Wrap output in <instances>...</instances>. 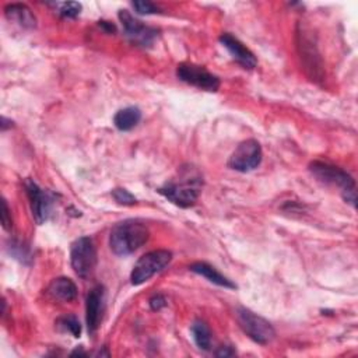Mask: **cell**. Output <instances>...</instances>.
Returning <instances> with one entry per match:
<instances>
[{
    "label": "cell",
    "mask_w": 358,
    "mask_h": 358,
    "mask_svg": "<svg viewBox=\"0 0 358 358\" xmlns=\"http://www.w3.org/2000/svg\"><path fill=\"white\" fill-rule=\"evenodd\" d=\"M172 253L165 249H158V250H151L145 255H143L137 263L134 264L131 274H130V281L133 285H140L150 280L154 274L162 271L171 262Z\"/></svg>",
    "instance_id": "277c9868"
},
{
    "label": "cell",
    "mask_w": 358,
    "mask_h": 358,
    "mask_svg": "<svg viewBox=\"0 0 358 358\" xmlns=\"http://www.w3.org/2000/svg\"><path fill=\"white\" fill-rule=\"evenodd\" d=\"M1 207H3V210H1V222H3V227H4V229H10L11 225H13V220H11L10 208H8L6 200H3Z\"/></svg>",
    "instance_id": "7402d4cb"
},
{
    "label": "cell",
    "mask_w": 358,
    "mask_h": 358,
    "mask_svg": "<svg viewBox=\"0 0 358 358\" xmlns=\"http://www.w3.org/2000/svg\"><path fill=\"white\" fill-rule=\"evenodd\" d=\"M189 268H190V271H193L199 275H203L204 278H207L210 282H213L215 285H220V287H224V288H236V285L231 280H228L225 275H222L220 271H217L208 263L196 262Z\"/></svg>",
    "instance_id": "9a60e30c"
},
{
    "label": "cell",
    "mask_w": 358,
    "mask_h": 358,
    "mask_svg": "<svg viewBox=\"0 0 358 358\" xmlns=\"http://www.w3.org/2000/svg\"><path fill=\"white\" fill-rule=\"evenodd\" d=\"M310 172L319 180L327 185L338 186L341 189L343 199L355 207V182L345 171L324 162H313L310 164Z\"/></svg>",
    "instance_id": "3957f363"
},
{
    "label": "cell",
    "mask_w": 358,
    "mask_h": 358,
    "mask_svg": "<svg viewBox=\"0 0 358 358\" xmlns=\"http://www.w3.org/2000/svg\"><path fill=\"white\" fill-rule=\"evenodd\" d=\"M25 190H27V194L29 199L34 220L36 221V224H43L52 213L53 196L49 192L41 189L31 179L25 180Z\"/></svg>",
    "instance_id": "30bf717a"
},
{
    "label": "cell",
    "mask_w": 358,
    "mask_h": 358,
    "mask_svg": "<svg viewBox=\"0 0 358 358\" xmlns=\"http://www.w3.org/2000/svg\"><path fill=\"white\" fill-rule=\"evenodd\" d=\"M220 42L222 43V46L231 53V56L245 69H255L257 64V60L255 57V55L235 36H232L231 34L225 32L220 36Z\"/></svg>",
    "instance_id": "8fae6325"
},
{
    "label": "cell",
    "mask_w": 358,
    "mask_h": 358,
    "mask_svg": "<svg viewBox=\"0 0 358 358\" xmlns=\"http://www.w3.org/2000/svg\"><path fill=\"white\" fill-rule=\"evenodd\" d=\"M70 262L76 274L81 278H87L96 264V250L92 239L88 236L76 239L70 249Z\"/></svg>",
    "instance_id": "8992f818"
},
{
    "label": "cell",
    "mask_w": 358,
    "mask_h": 358,
    "mask_svg": "<svg viewBox=\"0 0 358 358\" xmlns=\"http://www.w3.org/2000/svg\"><path fill=\"white\" fill-rule=\"evenodd\" d=\"M235 316H236V320H238L241 329L253 341H256L259 344H268L274 338L275 331H274L273 326L264 317H262L242 306L236 309Z\"/></svg>",
    "instance_id": "5b68a950"
},
{
    "label": "cell",
    "mask_w": 358,
    "mask_h": 358,
    "mask_svg": "<svg viewBox=\"0 0 358 358\" xmlns=\"http://www.w3.org/2000/svg\"><path fill=\"white\" fill-rule=\"evenodd\" d=\"M57 324L64 330L71 333L74 337H78L81 333V326L80 322L74 316H63L57 320Z\"/></svg>",
    "instance_id": "ac0fdd59"
},
{
    "label": "cell",
    "mask_w": 358,
    "mask_h": 358,
    "mask_svg": "<svg viewBox=\"0 0 358 358\" xmlns=\"http://www.w3.org/2000/svg\"><path fill=\"white\" fill-rule=\"evenodd\" d=\"M4 14L10 21L17 22L24 28H34L36 25L35 15L29 10V7H27L25 4H21V3L8 4L4 8Z\"/></svg>",
    "instance_id": "5bb4252c"
},
{
    "label": "cell",
    "mask_w": 358,
    "mask_h": 358,
    "mask_svg": "<svg viewBox=\"0 0 358 358\" xmlns=\"http://www.w3.org/2000/svg\"><path fill=\"white\" fill-rule=\"evenodd\" d=\"M119 20L122 22L126 36L138 46H150L155 41L158 31L155 28L144 25L141 21L134 18L127 10L119 11Z\"/></svg>",
    "instance_id": "9c48e42d"
},
{
    "label": "cell",
    "mask_w": 358,
    "mask_h": 358,
    "mask_svg": "<svg viewBox=\"0 0 358 358\" xmlns=\"http://www.w3.org/2000/svg\"><path fill=\"white\" fill-rule=\"evenodd\" d=\"M190 331H192L196 345L204 351H208L210 345H211V333H210L208 326L203 320L197 319L192 323Z\"/></svg>",
    "instance_id": "e0dca14e"
},
{
    "label": "cell",
    "mask_w": 358,
    "mask_h": 358,
    "mask_svg": "<svg viewBox=\"0 0 358 358\" xmlns=\"http://www.w3.org/2000/svg\"><path fill=\"white\" fill-rule=\"evenodd\" d=\"M148 235L144 224L127 220L113 227L109 236V246L115 255L126 256L140 249L147 242Z\"/></svg>",
    "instance_id": "7a4b0ae2"
},
{
    "label": "cell",
    "mask_w": 358,
    "mask_h": 358,
    "mask_svg": "<svg viewBox=\"0 0 358 358\" xmlns=\"http://www.w3.org/2000/svg\"><path fill=\"white\" fill-rule=\"evenodd\" d=\"M103 298H105V291L102 285H95L90 294L87 295V327L88 333L94 334L99 326L101 320V313L103 308Z\"/></svg>",
    "instance_id": "7c38bea8"
},
{
    "label": "cell",
    "mask_w": 358,
    "mask_h": 358,
    "mask_svg": "<svg viewBox=\"0 0 358 358\" xmlns=\"http://www.w3.org/2000/svg\"><path fill=\"white\" fill-rule=\"evenodd\" d=\"M262 161V147L259 141L249 138L242 141L228 159V166L238 172H249L259 166Z\"/></svg>",
    "instance_id": "52a82bcc"
},
{
    "label": "cell",
    "mask_w": 358,
    "mask_h": 358,
    "mask_svg": "<svg viewBox=\"0 0 358 358\" xmlns=\"http://www.w3.org/2000/svg\"><path fill=\"white\" fill-rule=\"evenodd\" d=\"M176 76L180 81L206 91H217L220 88V78L201 66L182 63L176 69Z\"/></svg>",
    "instance_id": "ba28073f"
},
{
    "label": "cell",
    "mask_w": 358,
    "mask_h": 358,
    "mask_svg": "<svg viewBox=\"0 0 358 358\" xmlns=\"http://www.w3.org/2000/svg\"><path fill=\"white\" fill-rule=\"evenodd\" d=\"M133 8L136 10V13L138 14H155V13H159V8L151 3V1H133L131 3Z\"/></svg>",
    "instance_id": "44dd1931"
},
{
    "label": "cell",
    "mask_w": 358,
    "mask_h": 358,
    "mask_svg": "<svg viewBox=\"0 0 358 358\" xmlns=\"http://www.w3.org/2000/svg\"><path fill=\"white\" fill-rule=\"evenodd\" d=\"M166 305V299L161 294H155L150 298V306L152 310H159Z\"/></svg>",
    "instance_id": "603a6c76"
},
{
    "label": "cell",
    "mask_w": 358,
    "mask_h": 358,
    "mask_svg": "<svg viewBox=\"0 0 358 358\" xmlns=\"http://www.w3.org/2000/svg\"><path fill=\"white\" fill-rule=\"evenodd\" d=\"M235 351L231 347H220V350L215 352L217 357H232Z\"/></svg>",
    "instance_id": "cb8c5ba5"
},
{
    "label": "cell",
    "mask_w": 358,
    "mask_h": 358,
    "mask_svg": "<svg viewBox=\"0 0 358 358\" xmlns=\"http://www.w3.org/2000/svg\"><path fill=\"white\" fill-rule=\"evenodd\" d=\"M59 7V14L62 17H66V18H74L80 14L81 11V4L80 3H76V1H67V3H60L57 4Z\"/></svg>",
    "instance_id": "d6986e66"
},
{
    "label": "cell",
    "mask_w": 358,
    "mask_h": 358,
    "mask_svg": "<svg viewBox=\"0 0 358 358\" xmlns=\"http://www.w3.org/2000/svg\"><path fill=\"white\" fill-rule=\"evenodd\" d=\"M203 187V178L197 169L183 166L179 176L159 187V193L179 207H190L196 203Z\"/></svg>",
    "instance_id": "6da1fadb"
},
{
    "label": "cell",
    "mask_w": 358,
    "mask_h": 358,
    "mask_svg": "<svg viewBox=\"0 0 358 358\" xmlns=\"http://www.w3.org/2000/svg\"><path fill=\"white\" fill-rule=\"evenodd\" d=\"M140 119H141L140 109L136 106H127L116 112L113 117V123L119 130L127 131V130H131L140 122Z\"/></svg>",
    "instance_id": "2e32d148"
},
{
    "label": "cell",
    "mask_w": 358,
    "mask_h": 358,
    "mask_svg": "<svg viewBox=\"0 0 358 358\" xmlns=\"http://www.w3.org/2000/svg\"><path fill=\"white\" fill-rule=\"evenodd\" d=\"M112 196L116 200V203L123 204V206H131L136 203V197L130 192H127L126 189H122V187L113 189Z\"/></svg>",
    "instance_id": "ffe728a7"
},
{
    "label": "cell",
    "mask_w": 358,
    "mask_h": 358,
    "mask_svg": "<svg viewBox=\"0 0 358 358\" xmlns=\"http://www.w3.org/2000/svg\"><path fill=\"white\" fill-rule=\"evenodd\" d=\"M48 292L55 299H59L63 302H71L77 296V287L70 278L59 277L49 284Z\"/></svg>",
    "instance_id": "4fadbf2b"
}]
</instances>
